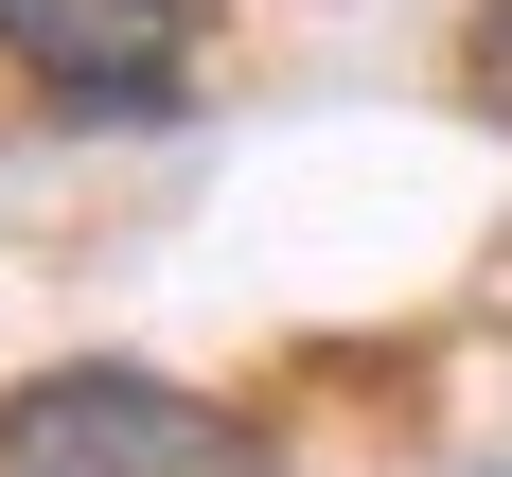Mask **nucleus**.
I'll return each mask as SVG.
<instances>
[{
    "mask_svg": "<svg viewBox=\"0 0 512 477\" xmlns=\"http://www.w3.org/2000/svg\"><path fill=\"white\" fill-rule=\"evenodd\" d=\"M0 477H283L248 407H212L195 371L142 354H53L0 389Z\"/></svg>",
    "mask_w": 512,
    "mask_h": 477,
    "instance_id": "nucleus-1",
    "label": "nucleus"
},
{
    "mask_svg": "<svg viewBox=\"0 0 512 477\" xmlns=\"http://www.w3.org/2000/svg\"><path fill=\"white\" fill-rule=\"evenodd\" d=\"M195 53H212V0H0V71L36 89V124L71 142H142L195 106Z\"/></svg>",
    "mask_w": 512,
    "mask_h": 477,
    "instance_id": "nucleus-2",
    "label": "nucleus"
},
{
    "mask_svg": "<svg viewBox=\"0 0 512 477\" xmlns=\"http://www.w3.org/2000/svg\"><path fill=\"white\" fill-rule=\"evenodd\" d=\"M460 106L512 142V0H477V18H460Z\"/></svg>",
    "mask_w": 512,
    "mask_h": 477,
    "instance_id": "nucleus-3",
    "label": "nucleus"
}]
</instances>
